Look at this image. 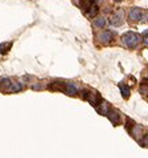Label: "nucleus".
I'll use <instances>...</instances> for the list:
<instances>
[{"label":"nucleus","mask_w":148,"mask_h":158,"mask_svg":"<svg viewBox=\"0 0 148 158\" xmlns=\"http://www.w3.org/2000/svg\"><path fill=\"white\" fill-rule=\"evenodd\" d=\"M98 12H99V7H98V4H96V3H94L92 6H91L89 10L87 11V15H88L89 17H94V16H96Z\"/></svg>","instance_id":"nucleus-11"},{"label":"nucleus","mask_w":148,"mask_h":158,"mask_svg":"<svg viewBox=\"0 0 148 158\" xmlns=\"http://www.w3.org/2000/svg\"><path fill=\"white\" fill-rule=\"evenodd\" d=\"M96 109H98L99 113H102V114H104V116H107V113L110 112V106H108L107 101H104V100H102V102L98 105Z\"/></svg>","instance_id":"nucleus-8"},{"label":"nucleus","mask_w":148,"mask_h":158,"mask_svg":"<svg viewBox=\"0 0 148 158\" xmlns=\"http://www.w3.org/2000/svg\"><path fill=\"white\" fill-rule=\"evenodd\" d=\"M123 19H124V12H123V10H119L111 16L110 23L112 25H115V27H119V25L123 24V21H124Z\"/></svg>","instance_id":"nucleus-2"},{"label":"nucleus","mask_w":148,"mask_h":158,"mask_svg":"<svg viewBox=\"0 0 148 158\" xmlns=\"http://www.w3.org/2000/svg\"><path fill=\"white\" fill-rule=\"evenodd\" d=\"M23 89H24V84L21 81H12L10 92H11V93H17V92H20Z\"/></svg>","instance_id":"nucleus-7"},{"label":"nucleus","mask_w":148,"mask_h":158,"mask_svg":"<svg viewBox=\"0 0 148 158\" xmlns=\"http://www.w3.org/2000/svg\"><path fill=\"white\" fill-rule=\"evenodd\" d=\"M143 43H144L146 45H148V32L143 33Z\"/></svg>","instance_id":"nucleus-16"},{"label":"nucleus","mask_w":148,"mask_h":158,"mask_svg":"<svg viewBox=\"0 0 148 158\" xmlns=\"http://www.w3.org/2000/svg\"><path fill=\"white\" fill-rule=\"evenodd\" d=\"M112 39H114V33L110 32V31H104V32H102L99 35V40L102 43H104V44L111 43Z\"/></svg>","instance_id":"nucleus-5"},{"label":"nucleus","mask_w":148,"mask_h":158,"mask_svg":"<svg viewBox=\"0 0 148 158\" xmlns=\"http://www.w3.org/2000/svg\"><path fill=\"white\" fill-rule=\"evenodd\" d=\"M104 25H106V19H103V17H98V19L94 20V27H96V28H103Z\"/></svg>","instance_id":"nucleus-12"},{"label":"nucleus","mask_w":148,"mask_h":158,"mask_svg":"<svg viewBox=\"0 0 148 158\" xmlns=\"http://www.w3.org/2000/svg\"><path fill=\"white\" fill-rule=\"evenodd\" d=\"M10 47H11V43L7 45V43H3L2 45H0V53H6V52H8V49H10Z\"/></svg>","instance_id":"nucleus-14"},{"label":"nucleus","mask_w":148,"mask_h":158,"mask_svg":"<svg viewBox=\"0 0 148 158\" xmlns=\"http://www.w3.org/2000/svg\"><path fill=\"white\" fill-rule=\"evenodd\" d=\"M107 117L114 125L120 124V113L116 110V109H110V112L107 113Z\"/></svg>","instance_id":"nucleus-3"},{"label":"nucleus","mask_w":148,"mask_h":158,"mask_svg":"<svg viewBox=\"0 0 148 158\" xmlns=\"http://www.w3.org/2000/svg\"><path fill=\"white\" fill-rule=\"evenodd\" d=\"M119 88H120L121 96H123L124 98H128L129 94H131V89H129V86L125 85V84H119Z\"/></svg>","instance_id":"nucleus-10"},{"label":"nucleus","mask_w":148,"mask_h":158,"mask_svg":"<svg viewBox=\"0 0 148 158\" xmlns=\"http://www.w3.org/2000/svg\"><path fill=\"white\" fill-rule=\"evenodd\" d=\"M143 14H144V11H141L140 8H132L131 11H129V19L131 20H141L143 19Z\"/></svg>","instance_id":"nucleus-4"},{"label":"nucleus","mask_w":148,"mask_h":158,"mask_svg":"<svg viewBox=\"0 0 148 158\" xmlns=\"http://www.w3.org/2000/svg\"><path fill=\"white\" fill-rule=\"evenodd\" d=\"M64 92H66L68 96H75L77 93V86L73 84V82H66V85H64Z\"/></svg>","instance_id":"nucleus-6"},{"label":"nucleus","mask_w":148,"mask_h":158,"mask_svg":"<svg viewBox=\"0 0 148 158\" xmlns=\"http://www.w3.org/2000/svg\"><path fill=\"white\" fill-rule=\"evenodd\" d=\"M139 41H140V37L135 32H125L123 36H121V43L127 48H131V49L132 48H136Z\"/></svg>","instance_id":"nucleus-1"},{"label":"nucleus","mask_w":148,"mask_h":158,"mask_svg":"<svg viewBox=\"0 0 148 158\" xmlns=\"http://www.w3.org/2000/svg\"><path fill=\"white\" fill-rule=\"evenodd\" d=\"M11 84H12V81L10 78H2V80H0V89L3 92H10Z\"/></svg>","instance_id":"nucleus-9"},{"label":"nucleus","mask_w":148,"mask_h":158,"mask_svg":"<svg viewBox=\"0 0 148 158\" xmlns=\"http://www.w3.org/2000/svg\"><path fill=\"white\" fill-rule=\"evenodd\" d=\"M139 92H140L143 96H148V84L143 82V84L140 85V88H139Z\"/></svg>","instance_id":"nucleus-13"},{"label":"nucleus","mask_w":148,"mask_h":158,"mask_svg":"<svg viewBox=\"0 0 148 158\" xmlns=\"http://www.w3.org/2000/svg\"><path fill=\"white\" fill-rule=\"evenodd\" d=\"M116 2H121V0H116Z\"/></svg>","instance_id":"nucleus-18"},{"label":"nucleus","mask_w":148,"mask_h":158,"mask_svg":"<svg viewBox=\"0 0 148 158\" xmlns=\"http://www.w3.org/2000/svg\"><path fill=\"white\" fill-rule=\"evenodd\" d=\"M94 2H95V3H96V4H99V3H102V2H104V0H94Z\"/></svg>","instance_id":"nucleus-17"},{"label":"nucleus","mask_w":148,"mask_h":158,"mask_svg":"<svg viewBox=\"0 0 148 158\" xmlns=\"http://www.w3.org/2000/svg\"><path fill=\"white\" fill-rule=\"evenodd\" d=\"M139 142H140L143 146H148V134H144V135H143V138H141Z\"/></svg>","instance_id":"nucleus-15"}]
</instances>
